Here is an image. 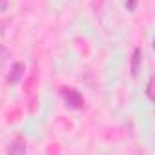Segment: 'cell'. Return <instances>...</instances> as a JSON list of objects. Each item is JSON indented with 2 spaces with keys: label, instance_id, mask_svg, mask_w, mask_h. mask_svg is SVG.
Here are the masks:
<instances>
[{
  "label": "cell",
  "instance_id": "1",
  "mask_svg": "<svg viewBox=\"0 0 155 155\" xmlns=\"http://www.w3.org/2000/svg\"><path fill=\"white\" fill-rule=\"evenodd\" d=\"M62 99L66 101V104L69 106V108H75V110H79V108H82L84 106V97L77 91L75 88H62Z\"/></svg>",
  "mask_w": 155,
  "mask_h": 155
},
{
  "label": "cell",
  "instance_id": "2",
  "mask_svg": "<svg viewBox=\"0 0 155 155\" xmlns=\"http://www.w3.org/2000/svg\"><path fill=\"white\" fill-rule=\"evenodd\" d=\"M6 155H26V140L22 137L13 139L6 148Z\"/></svg>",
  "mask_w": 155,
  "mask_h": 155
},
{
  "label": "cell",
  "instance_id": "3",
  "mask_svg": "<svg viewBox=\"0 0 155 155\" xmlns=\"http://www.w3.org/2000/svg\"><path fill=\"white\" fill-rule=\"evenodd\" d=\"M140 64H142V49L140 48H135L133 53H131V66H130L133 77H137V73L140 69Z\"/></svg>",
  "mask_w": 155,
  "mask_h": 155
},
{
  "label": "cell",
  "instance_id": "4",
  "mask_svg": "<svg viewBox=\"0 0 155 155\" xmlns=\"http://www.w3.org/2000/svg\"><path fill=\"white\" fill-rule=\"evenodd\" d=\"M24 64L22 62H17L15 66H13V69H11V75L8 77V82H11V84H15V82H18L20 81V77L24 75Z\"/></svg>",
  "mask_w": 155,
  "mask_h": 155
},
{
  "label": "cell",
  "instance_id": "5",
  "mask_svg": "<svg viewBox=\"0 0 155 155\" xmlns=\"http://www.w3.org/2000/svg\"><path fill=\"white\" fill-rule=\"evenodd\" d=\"M146 95L150 101H153V77H150V81H148V86H146Z\"/></svg>",
  "mask_w": 155,
  "mask_h": 155
},
{
  "label": "cell",
  "instance_id": "6",
  "mask_svg": "<svg viewBox=\"0 0 155 155\" xmlns=\"http://www.w3.org/2000/svg\"><path fill=\"white\" fill-rule=\"evenodd\" d=\"M124 6H126L128 9H135V6H137V4H135V2H130V4H124Z\"/></svg>",
  "mask_w": 155,
  "mask_h": 155
}]
</instances>
